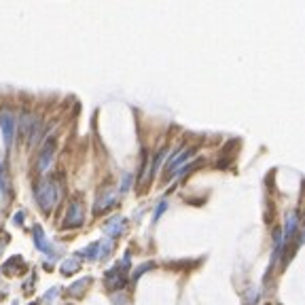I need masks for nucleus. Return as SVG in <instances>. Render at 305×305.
Here are the masks:
<instances>
[{"instance_id":"nucleus-4","label":"nucleus","mask_w":305,"mask_h":305,"mask_svg":"<svg viewBox=\"0 0 305 305\" xmlns=\"http://www.w3.org/2000/svg\"><path fill=\"white\" fill-rule=\"evenodd\" d=\"M15 117L11 113H0V129H2V136H4V144L11 146L13 142V134H15Z\"/></svg>"},{"instance_id":"nucleus-9","label":"nucleus","mask_w":305,"mask_h":305,"mask_svg":"<svg viewBox=\"0 0 305 305\" xmlns=\"http://www.w3.org/2000/svg\"><path fill=\"white\" fill-rule=\"evenodd\" d=\"M117 199H119V191H111V193H106L104 197H100V199H98L96 210H93V212L100 214L102 210H106V208H111L113 203H117Z\"/></svg>"},{"instance_id":"nucleus-11","label":"nucleus","mask_w":305,"mask_h":305,"mask_svg":"<svg viewBox=\"0 0 305 305\" xmlns=\"http://www.w3.org/2000/svg\"><path fill=\"white\" fill-rule=\"evenodd\" d=\"M34 244L38 250H43V252H49L51 246L47 244V236H45V231H43V227H34Z\"/></svg>"},{"instance_id":"nucleus-1","label":"nucleus","mask_w":305,"mask_h":305,"mask_svg":"<svg viewBox=\"0 0 305 305\" xmlns=\"http://www.w3.org/2000/svg\"><path fill=\"white\" fill-rule=\"evenodd\" d=\"M36 201H38V206H41L45 212H49V210H53L58 206L60 189H58V184L53 183L51 178H45V181L38 183V186H36Z\"/></svg>"},{"instance_id":"nucleus-8","label":"nucleus","mask_w":305,"mask_h":305,"mask_svg":"<svg viewBox=\"0 0 305 305\" xmlns=\"http://www.w3.org/2000/svg\"><path fill=\"white\" fill-rule=\"evenodd\" d=\"M123 229H125V218L123 216H115L104 225V231L108 233V236H119V233H123Z\"/></svg>"},{"instance_id":"nucleus-15","label":"nucleus","mask_w":305,"mask_h":305,"mask_svg":"<svg viewBox=\"0 0 305 305\" xmlns=\"http://www.w3.org/2000/svg\"><path fill=\"white\" fill-rule=\"evenodd\" d=\"M81 254L85 256V259H91V261H93V259H98V242H96V244H91V246H87Z\"/></svg>"},{"instance_id":"nucleus-3","label":"nucleus","mask_w":305,"mask_h":305,"mask_svg":"<svg viewBox=\"0 0 305 305\" xmlns=\"http://www.w3.org/2000/svg\"><path fill=\"white\" fill-rule=\"evenodd\" d=\"M85 223V208L81 201H72L68 206V212L64 218V227H79Z\"/></svg>"},{"instance_id":"nucleus-14","label":"nucleus","mask_w":305,"mask_h":305,"mask_svg":"<svg viewBox=\"0 0 305 305\" xmlns=\"http://www.w3.org/2000/svg\"><path fill=\"white\" fill-rule=\"evenodd\" d=\"M0 189H2V193H4V195L9 193V181H6V172H4L2 161H0Z\"/></svg>"},{"instance_id":"nucleus-16","label":"nucleus","mask_w":305,"mask_h":305,"mask_svg":"<svg viewBox=\"0 0 305 305\" xmlns=\"http://www.w3.org/2000/svg\"><path fill=\"white\" fill-rule=\"evenodd\" d=\"M89 284V280H79V282H76V284H72V286H70V295H81V291H83V288L85 286H87Z\"/></svg>"},{"instance_id":"nucleus-6","label":"nucleus","mask_w":305,"mask_h":305,"mask_svg":"<svg viewBox=\"0 0 305 305\" xmlns=\"http://www.w3.org/2000/svg\"><path fill=\"white\" fill-rule=\"evenodd\" d=\"M195 153H197V148L191 146V148H186V151L183 148V151H178V153L174 155V157H170V159H168V163H166V172H168V176H170V172H174L176 168H181V163H183L184 159L189 161Z\"/></svg>"},{"instance_id":"nucleus-7","label":"nucleus","mask_w":305,"mask_h":305,"mask_svg":"<svg viewBox=\"0 0 305 305\" xmlns=\"http://www.w3.org/2000/svg\"><path fill=\"white\" fill-rule=\"evenodd\" d=\"M51 161H53V144L47 142L45 148L41 151V155H38V170L45 174V172L51 168Z\"/></svg>"},{"instance_id":"nucleus-12","label":"nucleus","mask_w":305,"mask_h":305,"mask_svg":"<svg viewBox=\"0 0 305 305\" xmlns=\"http://www.w3.org/2000/svg\"><path fill=\"white\" fill-rule=\"evenodd\" d=\"M111 250H113V240H102L98 242V259H106L108 254H111Z\"/></svg>"},{"instance_id":"nucleus-17","label":"nucleus","mask_w":305,"mask_h":305,"mask_svg":"<svg viewBox=\"0 0 305 305\" xmlns=\"http://www.w3.org/2000/svg\"><path fill=\"white\" fill-rule=\"evenodd\" d=\"M166 210H168V203H166V201H161L159 206H157V210H155V214H153V221H159V216H161L163 212H166Z\"/></svg>"},{"instance_id":"nucleus-2","label":"nucleus","mask_w":305,"mask_h":305,"mask_svg":"<svg viewBox=\"0 0 305 305\" xmlns=\"http://www.w3.org/2000/svg\"><path fill=\"white\" fill-rule=\"evenodd\" d=\"M127 267H129V256H123V261L117 263L115 267L106 273L104 284L108 291H119V288L125 286V282H127Z\"/></svg>"},{"instance_id":"nucleus-10","label":"nucleus","mask_w":305,"mask_h":305,"mask_svg":"<svg viewBox=\"0 0 305 305\" xmlns=\"http://www.w3.org/2000/svg\"><path fill=\"white\" fill-rule=\"evenodd\" d=\"M79 267H81L79 256H68V259L61 261V265H60V269H61V273H64V276H72V273L79 271Z\"/></svg>"},{"instance_id":"nucleus-19","label":"nucleus","mask_w":305,"mask_h":305,"mask_svg":"<svg viewBox=\"0 0 305 305\" xmlns=\"http://www.w3.org/2000/svg\"><path fill=\"white\" fill-rule=\"evenodd\" d=\"M58 297V288H53V293H47V297H45V301H53Z\"/></svg>"},{"instance_id":"nucleus-5","label":"nucleus","mask_w":305,"mask_h":305,"mask_svg":"<svg viewBox=\"0 0 305 305\" xmlns=\"http://www.w3.org/2000/svg\"><path fill=\"white\" fill-rule=\"evenodd\" d=\"M297 229H299V212L297 210H291V212L286 214V225H284V233H282V244H291Z\"/></svg>"},{"instance_id":"nucleus-13","label":"nucleus","mask_w":305,"mask_h":305,"mask_svg":"<svg viewBox=\"0 0 305 305\" xmlns=\"http://www.w3.org/2000/svg\"><path fill=\"white\" fill-rule=\"evenodd\" d=\"M15 267H19V269H26V263H23L21 259H11L9 263L2 267V271L6 273V276H11V269H15Z\"/></svg>"},{"instance_id":"nucleus-18","label":"nucleus","mask_w":305,"mask_h":305,"mask_svg":"<svg viewBox=\"0 0 305 305\" xmlns=\"http://www.w3.org/2000/svg\"><path fill=\"white\" fill-rule=\"evenodd\" d=\"M146 269H153V263H144V265H142V267H138V269L134 271V280H138V278H140V276H142V273H144Z\"/></svg>"}]
</instances>
